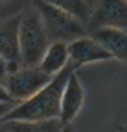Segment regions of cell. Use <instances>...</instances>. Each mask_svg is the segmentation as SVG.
<instances>
[{
    "label": "cell",
    "instance_id": "cell-1",
    "mask_svg": "<svg viewBox=\"0 0 127 132\" xmlns=\"http://www.w3.org/2000/svg\"><path fill=\"white\" fill-rule=\"evenodd\" d=\"M72 71H77L68 64L58 75H54L45 87H42L37 94L26 101H21L7 113L0 122L9 120H23V122H40V120L59 118V106H61V94L66 85L68 77Z\"/></svg>",
    "mask_w": 127,
    "mask_h": 132
},
{
    "label": "cell",
    "instance_id": "cell-2",
    "mask_svg": "<svg viewBox=\"0 0 127 132\" xmlns=\"http://www.w3.org/2000/svg\"><path fill=\"white\" fill-rule=\"evenodd\" d=\"M49 44L40 16L30 4L21 11L19 21V59L23 66H38Z\"/></svg>",
    "mask_w": 127,
    "mask_h": 132
},
{
    "label": "cell",
    "instance_id": "cell-3",
    "mask_svg": "<svg viewBox=\"0 0 127 132\" xmlns=\"http://www.w3.org/2000/svg\"><path fill=\"white\" fill-rule=\"evenodd\" d=\"M31 5L37 9L44 24L49 42H73V40L89 35L87 26L75 16L47 4L44 0H31Z\"/></svg>",
    "mask_w": 127,
    "mask_h": 132
},
{
    "label": "cell",
    "instance_id": "cell-4",
    "mask_svg": "<svg viewBox=\"0 0 127 132\" xmlns=\"http://www.w3.org/2000/svg\"><path fill=\"white\" fill-rule=\"evenodd\" d=\"M51 75H47L45 71H42L38 66H21L18 71L9 73L4 80L9 96L16 101H26L28 97H31L33 94H37L42 87H45L51 82Z\"/></svg>",
    "mask_w": 127,
    "mask_h": 132
},
{
    "label": "cell",
    "instance_id": "cell-5",
    "mask_svg": "<svg viewBox=\"0 0 127 132\" xmlns=\"http://www.w3.org/2000/svg\"><path fill=\"white\" fill-rule=\"evenodd\" d=\"M99 28H117L127 31V0H99L92 7L87 31Z\"/></svg>",
    "mask_w": 127,
    "mask_h": 132
},
{
    "label": "cell",
    "instance_id": "cell-6",
    "mask_svg": "<svg viewBox=\"0 0 127 132\" xmlns=\"http://www.w3.org/2000/svg\"><path fill=\"white\" fill-rule=\"evenodd\" d=\"M68 54H70V63L73 70H78L84 64H92V63H101V61L113 59L110 52H106L101 44H98L91 35L80 37L68 44Z\"/></svg>",
    "mask_w": 127,
    "mask_h": 132
},
{
    "label": "cell",
    "instance_id": "cell-7",
    "mask_svg": "<svg viewBox=\"0 0 127 132\" xmlns=\"http://www.w3.org/2000/svg\"><path fill=\"white\" fill-rule=\"evenodd\" d=\"M84 101H85L84 85H82L77 71H72V75L66 80V85L63 89V94H61L59 120L63 125L73 123V120L77 118V115L80 113L82 106H84Z\"/></svg>",
    "mask_w": 127,
    "mask_h": 132
},
{
    "label": "cell",
    "instance_id": "cell-8",
    "mask_svg": "<svg viewBox=\"0 0 127 132\" xmlns=\"http://www.w3.org/2000/svg\"><path fill=\"white\" fill-rule=\"evenodd\" d=\"M19 21H21V12L0 21V56L5 61H21Z\"/></svg>",
    "mask_w": 127,
    "mask_h": 132
},
{
    "label": "cell",
    "instance_id": "cell-9",
    "mask_svg": "<svg viewBox=\"0 0 127 132\" xmlns=\"http://www.w3.org/2000/svg\"><path fill=\"white\" fill-rule=\"evenodd\" d=\"M110 56L117 61L127 63V31L117 28H99L89 33Z\"/></svg>",
    "mask_w": 127,
    "mask_h": 132
},
{
    "label": "cell",
    "instance_id": "cell-10",
    "mask_svg": "<svg viewBox=\"0 0 127 132\" xmlns=\"http://www.w3.org/2000/svg\"><path fill=\"white\" fill-rule=\"evenodd\" d=\"M70 63V54H68V44L66 42H51L47 47L45 54L42 56L38 68L47 75H58V73L66 68Z\"/></svg>",
    "mask_w": 127,
    "mask_h": 132
},
{
    "label": "cell",
    "instance_id": "cell-11",
    "mask_svg": "<svg viewBox=\"0 0 127 132\" xmlns=\"http://www.w3.org/2000/svg\"><path fill=\"white\" fill-rule=\"evenodd\" d=\"M63 123L59 118L40 120V122H23L9 120L0 122V132H61Z\"/></svg>",
    "mask_w": 127,
    "mask_h": 132
},
{
    "label": "cell",
    "instance_id": "cell-12",
    "mask_svg": "<svg viewBox=\"0 0 127 132\" xmlns=\"http://www.w3.org/2000/svg\"><path fill=\"white\" fill-rule=\"evenodd\" d=\"M44 2H47V4L61 9V11L75 16L85 26H87L89 18H91V12H92V7L87 4V0H44Z\"/></svg>",
    "mask_w": 127,
    "mask_h": 132
},
{
    "label": "cell",
    "instance_id": "cell-13",
    "mask_svg": "<svg viewBox=\"0 0 127 132\" xmlns=\"http://www.w3.org/2000/svg\"><path fill=\"white\" fill-rule=\"evenodd\" d=\"M0 103H16L11 96H9V92H7V89L4 84H0ZM18 104V103H16Z\"/></svg>",
    "mask_w": 127,
    "mask_h": 132
},
{
    "label": "cell",
    "instance_id": "cell-14",
    "mask_svg": "<svg viewBox=\"0 0 127 132\" xmlns=\"http://www.w3.org/2000/svg\"><path fill=\"white\" fill-rule=\"evenodd\" d=\"M14 106H16V103H0V120L4 118Z\"/></svg>",
    "mask_w": 127,
    "mask_h": 132
},
{
    "label": "cell",
    "instance_id": "cell-15",
    "mask_svg": "<svg viewBox=\"0 0 127 132\" xmlns=\"http://www.w3.org/2000/svg\"><path fill=\"white\" fill-rule=\"evenodd\" d=\"M5 77H7V71H5V59L0 56V84H4Z\"/></svg>",
    "mask_w": 127,
    "mask_h": 132
},
{
    "label": "cell",
    "instance_id": "cell-16",
    "mask_svg": "<svg viewBox=\"0 0 127 132\" xmlns=\"http://www.w3.org/2000/svg\"><path fill=\"white\" fill-rule=\"evenodd\" d=\"M61 132H77V130H75L73 123H66V125H63V129H61Z\"/></svg>",
    "mask_w": 127,
    "mask_h": 132
},
{
    "label": "cell",
    "instance_id": "cell-17",
    "mask_svg": "<svg viewBox=\"0 0 127 132\" xmlns=\"http://www.w3.org/2000/svg\"><path fill=\"white\" fill-rule=\"evenodd\" d=\"M117 130H118V132H127V125H118V127H117Z\"/></svg>",
    "mask_w": 127,
    "mask_h": 132
},
{
    "label": "cell",
    "instance_id": "cell-18",
    "mask_svg": "<svg viewBox=\"0 0 127 132\" xmlns=\"http://www.w3.org/2000/svg\"><path fill=\"white\" fill-rule=\"evenodd\" d=\"M98 2H99V0H87V4H89L91 7H94L96 4H98Z\"/></svg>",
    "mask_w": 127,
    "mask_h": 132
}]
</instances>
